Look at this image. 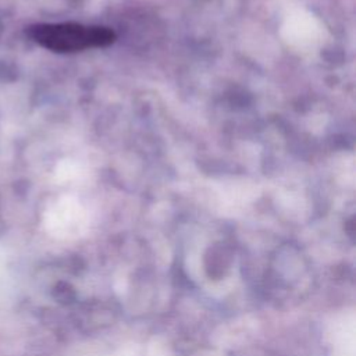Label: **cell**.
<instances>
[{
    "label": "cell",
    "instance_id": "1",
    "mask_svg": "<svg viewBox=\"0 0 356 356\" xmlns=\"http://www.w3.org/2000/svg\"><path fill=\"white\" fill-rule=\"evenodd\" d=\"M35 35L43 46L63 53L107 47L117 39L115 32L108 26L76 22L43 25Z\"/></svg>",
    "mask_w": 356,
    "mask_h": 356
},
{
    "label": "cell",
    "instance_id": "2",
    "mask_svg": "<svg viewBox=\"0 0 356 356\" xmlns=\"http://www.w3.org/2000/svg\"><path fill=\"white\" fill-rule=\"evenodd\" d=\"M355 321L353 312H345L332 318L327 331L331 356H355Z\"/></svg>",
    "mask_w": 356,
    "mask_h": 356
},
{
    "label": "cell",
    "instance_id": "3",
    "mask_svg": "<svg viewBox=\"0 0 356 356\" xmlns=\"http://www.w3.org/2000/svg\"><path fill=\"white\" fill-rule=\"evenodd\" d=\"M147 356H168V353H167V349L164 346H161L159 343H154V345H152Z\"/></svg>",
    "mask_w": 356,
    "mask_h": 356
},
{
    "label": "cell",
    "instance_id": "4",
    "mask_svg": "<svg viewBox=\"0 0 356 356\" xmlns=\"http://www.w3.org/2000/svg\"><path fill=\"white\" fill-rule=\"evenodd\" d=\"M108 356H136V349L135 348H121V349H118V350H115L114 353H111V355H108Z\"/></svg>",
    "mask_w": 356,
    "mask_h": 356
}]
</instances>
